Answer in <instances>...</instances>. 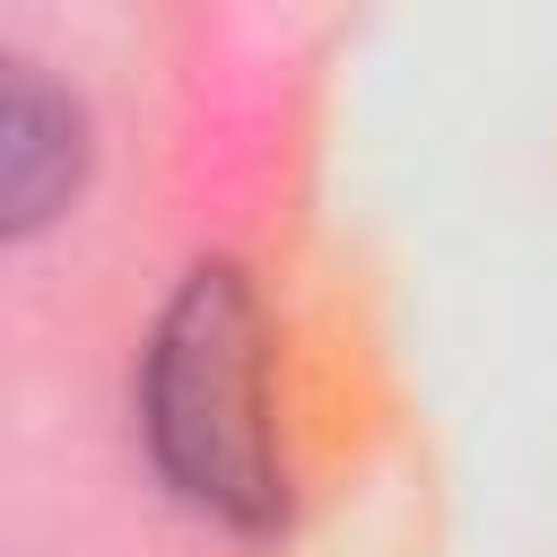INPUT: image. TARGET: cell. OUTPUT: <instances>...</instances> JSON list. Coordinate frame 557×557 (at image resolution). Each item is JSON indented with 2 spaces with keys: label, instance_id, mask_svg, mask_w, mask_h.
<instances>
[{
  "label": "cell",
  "instance_id": "cell-1",
  "mask_svg": "<svg viewBox=\"0 0 557 557\" xmlns=\"http://www.w3.org/2000/svg\"><path fill=\"white\" fill-rule=\"evenodd\" d=\"M139 426H148L157 470L200 513L235 531H270L287 513V470L270 435V331L235 261H200L157 313Z\"/></svg>",
  "mask_w": 557,
  "mask_h": 557
},
{
  "label": "cell",
  "instance_id": "cell-2",
  "mask_svg": "<svg viewBox=\"0 0 557 557\" xmlns=\"http://www.w3.org/2000/svg\"><path fill=\"white\" fill-rule=\"evenodd\" d=\"M87 183V113L35 61L0 52V244L52 226Z\"/></svg>",
  "mask_w": 557,
  "mask_h": 557
}]
</instances>
